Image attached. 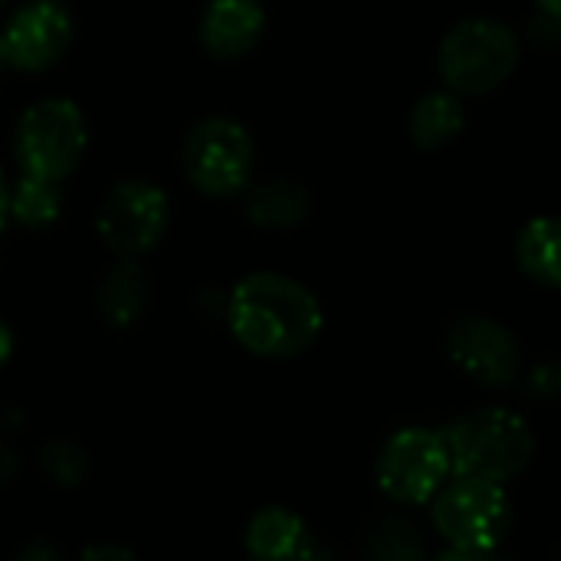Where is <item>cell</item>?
Segmentation results:
<instances>
[{
    "label": "cell",
    "mask_w": 561,
    "mask_h": 561,
    "mask_svg": "<svg viewBox=\"0 0 561 561\" xmlns=\"http://www.w3.org/2000/svg\"><path fill=\"white\" fill-rule=\"evenodd\" d=\"M233 339L256 358H293L322 332V306L309 286L286 273L243 276L227 302Z\"/></svg>",
    "instance_id": "obj_1"
},
{
    "label": "cell",
    "mask_w": 561,
    "mask_h": 561,
    "mask_svg": "<svg viewBox=\"0 0 561 561\" xmlns=\"http://www.w3.org/2000/svg\"><path fill=\"white\" fill-rule=\"evenodd\" d=\"M444 440L454 477L490 480L500 486L516 480L536 450L529 424L506 408H480L463 414L444 431Z\"/></svg>",
    "instance_id": "obj_2"
},
{
    "label": "cell",
    "mask_w": 561,
    "mask_h": 561,
    "mask_svg": "<svg viewBox=\"0 0 561 561\" xmlns=\"http://www.w3.org/2000/svg\"><path fill=\"white\" fill-rule=\"evenodd\" d=\"M434 529L450 546L447 559H486L513 529V506L500 483L454 477L434 493Z\"/></svg>",
    "instance_id": "obj_3"
},
{
    "label": "cell",
    "mask_w": 561,
    "mask_h": 561,
    "mask_svg": "<svg viewBox=\"0 0 561 561\" xmlns=\"http://www.w3.org/2000/svg\"><path fill=\"white\" fill-rule=\"evenodd\" d=\"M519 66V36L493 16L460 20L440 43L437 69L450 92L483 95L503 85Z\"/></svg>",
    "instance_id": "obj_4"
},
{
    "label": "cell",
    "mask_w": 561,
    "mask_h": 561,
    "mask_svg": "<svg viewBox=\"0 0 561 561\" xmlns=\"http://www.w3.org/2000/svg\"><path fill=\"white\" fill-rule=\"evenodd\" d=\"M89 145L85 115L72 99H39L13 125V161L20 174L62 181Z\"/></svg>",
    "instance_id": "obj_5"
},
{
    "label": "cell",
    "mask_w": 561,
    "mask_h": 561,
    "mask_svg": "<svg viewBox=\"0 0 561 561\" xmlns=\"http://www.w3.org/2000/svg\"><path fill=\"white\" fill-rule=\"evenodd\" d=\"M181 164L197 191L210 197L237 194L253 168V138L230 115H204L184 135Z\"/></svg>",
    "instance_id": "obj_6"
},
{
    "label": "cell",
    "mask_w": 561,
    "mask_h": 561,
    "mask_svg": "<svg viewBox=\"0 0 561 561\" xmlns=\"http://www.w3.org/2000/svg\"><path fill=\"white\" fill-rule=\"evenodd\" d=\"M171 220L168 194L141 178L118 181L95 210V230L102 243L118 256H145L151 253Z\"/></svg>",
    "instance_id": "obj_7"
},
{
    "label": "cell",
    "mask_w": 561,
    "mask_h": 561,
    "mask_svg": "<svg viewBox=\"0 0 561 561\" xmlns=\"http://www.w3.org/2000/svg\"><path fill=\"white\" fill-rule=\"evenodd\" d=\"M450 477V454L444 431L404 427L381 447L378 486L388 500L404 506L427 503Z\"/></svg>",
    "instance_id": "obj_8"
},
{
    "label": "cell",
    "mask_w": 561,
    "mask_h": 561,
    "mask_svg": "<svg viewBox=\"0 0 561 561\" xmlns=\"http://www.w3.org/2000/svg\"><path fill=\"white\" fill-rule=\"evenodd\" d=\"M72 43V13L62 0L23 3L0 33V56L10 69L43 72Z\"/></svg>",
    "instance_id": "obj_9"
},
{
    "label": "cell",
    "mask_w": 561,
    "mask_h": 561,
    "mask_svg": "<svg viewBox=\"0 0 561 561\" xmlns=\"http://www.w3.org/2000/svg\"><path fill=\"white\" fill-rule=\"evenodd\" d=\"M450 362L486 388H506L519 375L516 335L490 316H460L447 325Z\"/></svg>",
    "instance_id": "obj_10"
},
{
    "label": "cell",
    "mask_w": 561,
    "mask_h": 561,
    "mask_svg": "<svg viewBox=\"0 0 561 561\" xmlns=\"http://www.w3.org/2000/svg\"><path fill=\"white\" fill-rule=\"evenodd\" d=\"M266 26L260 0H210L201 13V43L214 59H237L256 46Z\"/></svg>",
    "instance_id": "obj_11"
},
{
    "label": "cell",
    "mask_w": 561,
    "mask_h": 561,
    "mask_svg": "<svg viewBox=\"0 0 561 561\" xmlns=\"http://www.w3.org/2000/svg\"><path fill=\"white\" fill-rule=\"evenodd\" d=\"M247 552L263 561H289L316 556L309 526L299 513L286 506L260 510L247 526Z\"/></svg>",
    "instance_id": "obj_12"
},
{
    "label": "cell",
    "mask_w": 561,
    "mask_h": 561,
    "mask_svg": "<svg viewBox=\"0 0 561 561\" xmlns=\"http://www.w3.org/2000/svg\"><path fill=\"white\" fill-rule=\"evenodd\" d=\"M312 197L309 187L289 174H276L266 178L263 184H256L247 197V217L256 227L266 230H293L309 217Z\"/></svg>",
    "instance_id": "obj_13"
},
{
    "label": "cell",
    "mask_w": 561,
    "mask_h": 561,
    "mask_svg": "<svg viewBox=\"0 0 561 561\" xmlns=\"http://www.w3.org/2000/svg\"><path fill=\"white\" fill-rule=\"evenodd\" d=\"M95 306L112 329H128L141 319L148 306V279L131 256H122V263L105 273L95 293Z\"/></svg>",
    "instance_id": "obj_14"
},
{
    "label": "cell",
    "mask_w": 561,
    "mask_h": 561,
    "mask_svg": "<svg viewBox=\"0 0 561 561\" xmlns=\"http://www.w3.org/2000/svg\"><path fill=\"white\" fill-rule=\"evenodd\" d=\"M460 131H463V102L450 89L424 92L408 115V135L424 151L447 148Z\"/></svg>",
    "instance_id": "obj_15"
},
{
    "label": "cell",
    "mask_w": 561,
    "mask_h": 561,
    "mask_svg": "<svg viewBox=\"0 0 561 561\" xmlns=\"http://www.w3.org/2000/svg\"><path fill=\"white\" fill-rule=\"evenodd\" d=\"M516 260L523 273L549 289H559V220L552 214L533 217L516 240Z\"/></svg>",
    "instance_id": "obj_16"
},
{
    "label": "cell",
    "mask_w": 561,
    "mask_h": 561,
    "mask_svg": "<svg viewBox=\"0 0 561 561\" xmlns=\"http://www.w3.org/2000/svg\"><path fill=\"white\" fill-rule=\"evenodd\" d=\"M59 181L20 174L13 191H10V214L23 227H46L59 217L62 210V194L56 187Z\"/></svg>",
    "instance_id": "obj_17"
},
{
    "label": "cell",
    "mask_w": 561,
    "mask_h": 561,
    "mask_svg": "<svg viewBox=\"0 0 561 561\" xmlns=\"http://www.w3.org/2000/svg\"><path fill=\"white\" fill-rule=\"evenodd\" d=\"M39 470H43V477H46L53 486L72 490V486H79V483L85 480V473H89V457H85V450L76 447L72 440L56 437V440L43 444V450H39Z\"/></svg>",
    "instance_id": "obj_18"
},
{
    "label": "cell",
    "mask_w": 561,
    "mask_h": 561,
    "mask_svg": "<svg viewBox=\"0 0 561 561\" xmlns=\"http://www.w3.org/2000/svg\"><path fill=\"white\" fill-rule=\"evenodd\" d=\"M13 477H16V457H13L10 447L0 444V490H3Z\"/></svg>",
    "instance_id": "obj_19"
},
{
    "label": "cell",
    "mask_w": 561,
    "mask_h": 561,
    "mask_svg": "<svg viewBox=\"0 0 561 561\" xmlns=\"http://www.w3.org/2000/svg\"><path fill=\"white\" fill-rule=\"evenodd\" d=\"M85 559H135L131 549H118V546H102V549H85Z\"/></svg>",
    "instance_id": "obj_20"
},
{
    "label": "cell",
    "mask_w": 561,
    "mask_h": 561,
    "mask_svg": "<svg viewBox=\"0 0 561 561\" xmlns=\"http://www.w3.org/2000/svg\"><path fill=\"white\" fill-rule=\"evenodd\" d=\"M7 214H10V184H7V174L0 168V227L7 220Z\"/></svg>",
    "instance_id": "obj_21"
},
{
    "label": "cell",
    "mask_w": 561,
    "mask_h": 561,
    "mask_svg": "<svg viewBox=\"0 0 561 561\" xmlns=\"http://www.w3.org/2000/svg\"><path fill=\"white\" fill-rule=\"evenodd\" d=\"M10 352H13V335H10V329L0 322V365L10 358Z\"/></svg>",
    "instance_id": "obj_22"
},
{
    "label": "cell",
    "mask_w": 561,
    "mask_h": 561,
    "mask_svg": "<svg viewBox=\"0 0 561 561\" xmlns=\"http://www.w3.org/2000/svg\"><path fill=\"white\" fill-rule=\"evenodd\" d=\"M536 7H539L542 16H552V20L561 16V0H536Z\"/></svg>",
    "instance_id": "obj_23"
},
{
    "label": "cell",
    "mask_w": 561,
    "mask_h": 561,
    "mask_svg": "<svg viewBox=\"0 0 561 561\" xmlns=\"http://www.w3.org/2000/svg\"><path fill=\"white\" fill-rule=\"evenodd\" d=\"M0 66H3V56H0Z\"/></svg>",
    "instance_id": "obj_24"
}]
</instances>
